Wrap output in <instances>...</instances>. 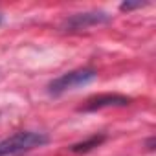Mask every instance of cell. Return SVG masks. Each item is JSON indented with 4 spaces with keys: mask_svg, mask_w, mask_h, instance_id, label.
<instances>
[{
    "mask_svg": "<svg viewBox=\"0 0 156 156\" xmlns=\"http://www.w3.org/2000/svg\"><path fill=\"white\" fill-rule=\"evenodd\" d=\"M48 141L50 138L44 132H33V130L17 132L9 138L0 140V156H17V154L33 151L37 147H42Z\"/></svg>",
    "mask_w": 156,
    "mask_h": 156,
    "instance_id": "6da1fadb",
    "label": "cell"
},
{
    "mask_svg": "<svg viewBox=\"0 0 156 156\" xmlns=\"http://www.w3.org/2000/svg\"><path fill=\"white\" fill-rule=\"evenodd\" d=\"M98 79V72L94 68H79V70H72L66 72L48 85V92L51 96H61L68 90H75V88H81L87 87L90 83H94Z\"/></svg>",
    "mask_w": 156,
    "mask_h": 156,
    "instance_id": "7a4b0ae2",
    "label": "cell"
},
{
    "mask_svg": "<svg viewBox=\"0 0 156 156\" xmlns=\"http://www.w3.org/2000/svg\"><path fill=\"white\" fill-rule=\"evenodd\" d=\"M132 99L121 94H99L90 98L79 110L83 112H94V110H101V108H108V107H127L130 105Z\"/></svg>",
    "mask_w": 156,
    "mask_h": 156,
    "instance_id": "3957f363",
    "label": "cell"
},
{
    "mask_svg": "<svg viewBox=\"0 0 156 156\" xmlns=\"http://www.w3.org/2000/svg\"><path fill=\"white\" fill-rule=\"evenodd\" d=\"M110 17L103 11H94V13H79V15H73L72 19H68L66 22V28L70 30H87L90 26H96V24H105L108 22Z\"/></svg>",
    "mask_w": 156,
    "mask_h": 156,
    "instance_id": "277c9868",
    "label": "cell"
},
{
    "mask_svg": "<svg viewBox=\"0 0 156 156\" xmlns=\"http://www.w3.org/2000/svg\"><path fill=\"white\" fill-rule=\"evenodd\" d=\"M103 141H105V136H103V134H99V136H92V138L87 140V141H81V143L72 145L70 151H72V152H88V151H92L94 147L101 145Z\"/></svg>",
    "mask_w": 156,
    "mask_h": 156,
    "instance_id": "5b68a950",
    "label": "cell"
},
{
    "mask_svg": "<svg viewBox=\"0 0 156 156\" xmlns=\"http://www.w3.org/2000/svg\"><path fill=\"white\" fill-rule=\"evenodd\" d=\"M141 6H145V2H123L119 8L123 9V11H130V9H136V8H141Z\"/></svg>",
    "mask_w": 156,
    "mask_h": 156,
    "instance_id": "8992f818",
    "label": "cell"
},
{
    "mask_svg": "<svg viewBox=\"0 0 156 156\" xmlns=\"http://www.w3.org/2000/svg\"><path fill=\"white\" fill-rule=\"evenodd\" d=\"M0 24H2V15H0Z\"/></svg>",
    "mask_w": 156,
    "mask_h": 156,
    "instance_id": "52a82bcc",
    "label": "cell"
}]
</instances>
